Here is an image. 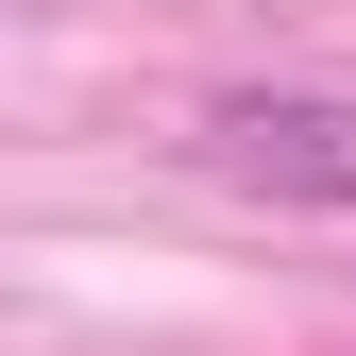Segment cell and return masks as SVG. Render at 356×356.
Wrapping results in <instances>:
<instances>
[{
	"mask_svg": "<svg viewBox=\"0 0 356 356\" xmlns=\"http://www.w3.org/2000/svg\"><path fill=\"white\" fill-rule=\"evenodd\" d=\"M204 170L356 220V85H238V102H204Z\"/></svg>",
	"mask_w": 356,
	"mask_h": 356,
	"instance_id": "obj_1",
	"label": "cell"
}]
</instances>
